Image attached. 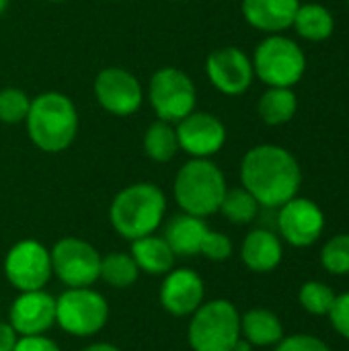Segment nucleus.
Here are the masks:
<instances>
[{"label":"nucleus","mask_w":349,"mask_h":351,"mask_svg":"<svg viewBox=\"0 0 349 351\" xmlns=\"http://www.w3.org/2000/svg\"><path fill=\"white\" fill-rule=\"evenodd\" d=\"M243 187L265 208H280L296 197L302 171L292 152L276 144L251 148L241 162Z\"/></svg>","instance_id":"f257e3e1"},{"label":"nucleus","mask_w":349,"mask_h":351,"mask_svg":"<svg viewBox=\"0 0 349 351\" xmlns=\"http://www.w3.org/2000/svg\"><path fill=\"white\" fill-rule=\"evenodd\" d=\"M167 210L165 193L152 183H134L121 189L109 208V220L117 234L136 241L152 234Z\"/></svg>","instance_id":"f03ea898"},{"label":"nucleus","mask_w":349,"mask_h":351,"mask_svg":"<svg viewBox=\"0 0 349 351\" xmlns=\"http://www.w3.org/2000/svg\"><path fill=\"white\" fill-rule=\"evenodd\" d=\"M25 121L29 138L43 152L66 150L78 130L76 107L62 93H43L35 97Z\"/></svg>","instance_id":"7ed1b4c3"},{"label":"nucleus","mask_w":349,"mask_h":351,"mask_svg":"<svg viewBox=\"0 0 349 351\" xmlns=\"http://www.w3.org/2000/svg\"><path fill=\"white\" fill-rule=\"evenodd\" d=\"M224 173L208 158L185 162L175 177V199L185 214L206 218L220 210L226 193Z\"/></svg>","instance_id":"20e7f679"},{"label":"nucleus","mask_w":349,"mask_h":351,"mask_svg":"<svg viewBox=\"0 0 349 351\" xmlns=\"http://www.w3.org/2000/svg\"><path fill=\"white\" fill-rule=\"evenodd\" d=\"M193 351H232L241 339V315L230 300H210L202 304L187 329Z\"/></svg>","instance_id":"39448f33"},{"label":"nucleus","mask_w":349,"mask_h":351,"mask_svg":"<svg viewBox=\"0 0 349 351\" xmlns=\"http://www.w3.org/2000/svg\"><path fill=\"white\" fill-rule=\"evenodd\" d=\"M253 72L267 86L292 88L306 72V56L296 41L274 33L257 45Z\"/></svg>","instance_id":"423d86ee"},{"label":"nucleus","mask_w":349,"mask_h":351,"mask_svg":"<svg viewBox=\"0 0 349 351\" xmlns=\"http://www.w3.org/2000/svg\"><path fill=\"white\" fill-rule=\"evenodd\" d=\"M109 319L107 300L91 288H68L56 300V323L74 337L97 335Z\"/></svg>","instance_id":"0eeeda50"},{"label":"nucleus","mask_w":349,"mask_h":351,"mask_svg":"<svg viewBox=\"0 0 349 351\" xmlns=\"http://www.w3.org/2000/svg\"><path fill=\"white\" fill-rule=\"evenodd\" d=\"M51 271L68 288H91L101 274L99 251L82 239H60L51 249Z\"/></svg>","instance_id":"6e6552de"},{"label":"nucleus","mask_w":349,"mask_h":351,"mask_svg":"<svg viewBox=\"0 0 349 351\" xmlns=\"http://www.w3.org/2000/svg\"><path fill=\"white\" fill-rule=\"evenodd\" d=\"M4 274L19 292L43 290L53 274L51 255L39 241H19L4 259Z\"/></svg>","instance_id":"1a4fd4ad"},{"label":"nucleus","mask_w":349,"mask_h":351,"mask_svg":"<svg viewBox=\"0 0 349 351\" xmlns=\"http://www.w3.org/2000/svg\"><path fill=\"white\" fill-rule=\"evenodd\" d=\"M150 103L163 121H181L195 111V86L177 68H160L150 80Z\"/></svg>","instance_id":"9d476101"},{"label":"nucleus","mask_w":349,"mask_h":351,"mask_svg":"<svg viewBox=\"0 0 349 351\" xmlns=\"http://www.w3.org/2000/svg\"><path fill=\"white\" fill-rule=\"evenodd\" d=\"M278 228L290 245L311 247L323 234L325 214L313 199L292 197L290 202L280 206Z\"/></svg>","instance_id":"9b49d317"},{"label":"nucleus","mask_w":349,"mask_h":351,"mask_svg":"<svg viewBox=\"0 0 349 351\" xmlns=\"http://www.w3.org/2000/svg\"><path fill=\"white\" fill-rule=\"evenodd\" d=\"M179 148L195 158H208L216 154L226 142L224 123L206 111H191L177 125Z\"/></svg>","instance_id":"f8f14e48"},{"label":"nucleus","mask_w":349,"mask_h":351,"mask_svg":"<svg viewBox=\"0 0 349 351\" xmlns=\"http://www.w3.org/2000/svg\"><path fill=\"white\" fill-rule=\"evenodd\" d=\"M8 325L21 337L43 335L56 325V298L43 290L21 292L10 304Z\"/></svg>","instance_id":"ddd939ff"},{"label":"nucleus","mask_w":349,"mask_h":351,"mask_svg":"<svg viewBox=\"0 0 349 351\" xmlns=\"http://www.w3.org/2000/svg\"><path fill=\"white\" fill-rule=\"evenodd\" d=\"M99 105L113 115H130L142 105V86L134 74L123 68H105L95 78Z\"/></svg>","instance_id":"4468645a"},{"label":"nucleus","mask_w":349,"mask_h":351,"mask_svg":"<svg viewBox=\"0 0 349 351\" xmlns=\"http://www.w3.org/2000/svg\"><path fill=\"white\" fill-rule=\"evenodd\" d=\"M210 82L224 95H241L253 82V62L239 47H220L210 53L206 64Z\"/></svg>","instance_id":"2eb2a0df"},{"label":"nucleus","mask_w":349,"mask_h":351,"mask_svg":"<svg viewBox=\"0 0 349 351\" xmlns=\"http://www.w3.org/2000/svg\"><path fill=\"white\" fill-rule=\"evenodd\" d=\"M204 280L189 267L171 269L160 286V304L173 317L193 315L204 304Z\"/></svg>","instance_id":"dca6fc26"},{"label":"nucleus","mask_w":349,"mask_h":351,"mask_svg":"<svg viewBox=\"0 0 349 351\" xmlns=\"http://www.w3.org/2000/svg\"><path fill=\"white\" fill-rule=\"evenodd\" d=\"M300 0H243V16L259 31L280 33L292 27Z\"/></svg>","instance_id":"f3484780"},{"label":"nucleus","mask_w":349,"mask_h":351,"mask_svg":"<svg viewBox=\"0 0 349 351\" xmlns=\"http://www.w3.org/2000/svg\"><path fill=\"white\" fill-rule=\"evenodd\" d=\"M208 232H210V228L204 222V218H197V216L183 212V214L171 218V222L167 224L165 241L173 249L175 257L177 255L195 257V255H202Z\"/></svg>","instance_id":"a211bd4d"},{"label":"nucleus","mask_w":349,"mask_h":351,"mask_svg":"<svg viewBox=\"0 0 349 351\" xmlns=\"http://www.w3.org/2000/svg\"><path fill=\"white\" fill-rule=\"evenodd\" d=\"M282 255H284V251H282L280 239L274 232L263 230V228L251 230L245 237L243 247H241L243 263L251 271H257V274L274 271L280 265Z\"/></svg>","instance_id":"6ab92c4d"},{"label":"nucleus","mask_w":349,"mask_h":351,"mask_svg":"<svg viewBox=\"0 0 349 351\" xmlns=\"http://www.w3.org/2000/svg\"><path fill=\"white\" fill-rule=\"evenodd\" d=\"M136 265L140 271L148 276H167L175 265V253L165 241V237H142L132 241V251Z\"/></svg>","instance_id":"aec40b11"},{"label":"nucleus","mask_w":349,"mask_h":351,"mask_svg":"<svg viewBox=\"0 0 349 351\" xmlns=\"http://www.w3.org/2000/svg\"><path fill=\"white\" fill-rule=\"evenodd\" d=\"M241 337L257 348L278 346L284 337V327L272 311L253 308L241 317Z\"/></svg>","instance_id":"412c9836"},{"label":"nucleus","mask_w":349,"mask_h":351,"mask_svg":"<svg viewBox=\"0 0 349 351\" xmlns=\"http://www.w3.org/2000/svg\"><path fill=\"white\" fill-rule=\"evenodd\" d=\"M292 27L306 41H325L335 31V19L323 4H300Z\"/></svg>","instance_id":"4be33fe9"},{"label":"nucleus","mask_w":349,"mask_h":351,"mask_svg":"<svg viewBox=\"0 0 349 351\" xmlns=\"http://www.w3.org/2000/svg\"><path fill=\"white\" fill-rule=\"evenodd\" d=\"M298 109V99L292 88L286 86H269L259 103H257V113L267 125H284L288 123Z\"/></svg>","instance_id":"5701e85b"},{"label":"nucleus","mask_w":349,"mask_h":351,"mask_svg":"<svg viewBox=\"0 0 349 351\" xmlns=\"http://www.w3.org/2000/svg\"><path fill=\"white\" fill-rule=\"evenodd\" d=\"M140 269L130 253H109L101 259V274L99 278L113 286V288H130L136 284Z\"/></svg>","instance_id":"b1692460"},{"label":"nucleus","mask_w":349,"mask_h":351,"mask_svg":"<svg viewBox=\"0 0 349 351\" xmlns=\"http://www.w3.org/2000/svg\"><path fill=\"white\" fill-rule=\"evenodd\" d=\"M179 150V140L177 132L169 125V121H156L152 123L146 134H144V152L156 160V162H167L171 160Z\"/></svg>","instance_id":"393cba45"},{"label":"nucleus","mask_w":349,"mask_h":351,"mask_svg":"<svg viewBox=\"0 0 349 351\" xmlns=\"http://www.w3.org/2000/svg\"><path fill=\"white\" fill-rule=\"evenodd\" d=\"M218 212H222V216L232 224H249L257 218L259 202L245 187L226 189Z\"/></svg>","instance_id":"a878e982"},{"label":"nucleus","mask_w":349,"mask_h":351,"mask_svg":"<svg viewBox=\"0 0 349 351\" xmlns=\"http://www.w3.org/2000/svg\"><path fill=\"white\" fill-rule=\"evenodd\" d=\"M335 298H337V294L323 282H306V284H302V288L298 292L300 306L306 313L317 315V317L329 315Z\"/></svg>","instance_id":"bb28decb"},{"label":"nucleus","mask_w":349,"mask_h":351,"mask_svg":"<svg viewBox=\"0 0 349 351\" xmlns=\"http://www.w3.org/2000/svg\"><path fill=\"white\" fill-rule=\"evenodd\" d=\"M323 267L333 276L349 274V234H337L329 239L321 253Z\"/></svg>","instance_id":"cd10ccee"},{"label":"nucleus","mask_w":349,"mask_h":351,"mask_svg":"<svg viewBox=\"0 0 349 351\" xmlns=\"http://www.w3.org/2000/svg\"><path fill=\"white\" fill-rule=\"evenodd\" d=\"M31 107V99L19 88H4L0 90V121L4 123H19L27 119Z\"/></svg>","instance_id":"c85d7f7f"},{"label":"nucleus","mask_w":349,"mask_h":351,"mask_svg":"<svg viewBox=\"0 0 349 351\" xmlns=\"http://www.w3.org/2000/svg\"><path fill=\"white\" fill-rule=\"evenodd\" d=\"M202 255L210 261H226L232 255V243L224 232L210 230L202 249Z\"/></svg>","instance_id":"c756f323"},{"label":"nucleus","mask_w":349,"mask_h":351,"mask_svg":"<svg viewBox=\"0 0 349 351\" xmlns=\"http://www.w3.org/2000/svg\"><path fill=\"white\" fill-rule=\"evenodd\" d=\"M276 351H331L325 341H321L315 335H290V337H282V341L278 343Z\"/></svg>","instance_id":"7c9ffc66"},{"label":"nucleus","mask_w":349,"mask_h":351,"mask_svg":"<svg viewBox=\"0 0 349 351\" xmlns=\"http://www.w3.org/2000/svg\"><path fill=\"white\" fill-rule=\"evenodd\" d=\"M329 319H331L333 329L349 341V292L348 294H339L335 298L333 308L329 313Z\"/></svg>","instance_id":"2f4dec72"},{"label":"nucleus","mask_w":349,"mask_h":351,"mask_svg":"<svg viewBox=\"0 0 349 351\" xmlns=\"http://www.w3.org/2000/svg\"><path fill=\"white\" fill-rule=\"evenodd\" d=\"M12 351H62L56 341L43 337V335H31L16 339V346Z\"/></svg>","instance_id":"473e14b6"},{"label":"nucleus","mask_w":349,"mask_h":351,"mask_svg":"<svg viewBox=\"0 0 349 351\" xmlns=\"http://www.w3.org/2000/svg\"><path fill=\"white\" fill-rule=\"evenodd\" d=\"M16 333L8 323H0V351H12L16 346Z\"/></svg>","instance_id":"72a5a7b5"},{"label":"nucleus","mask_w":349,"mask_h":351,"mask_svg":"<svg viewBox=\"0 0 349 351\" xmlns=\"http://www.w3.org/2000/svg\"><path fill=\"white\" fill-rule=\"evenodd\" d=\"M82 351H121V350H117V348H115V346H111V343H93V346L84 348Z\"/></svg>","instance_id":"f704fd0d"},{"label":"nucleus","mask_w":349,"mask_h":351,"mask_svg":"<svg viewBox=\"0 0 349 351\" xmlns=\"http://www.w3.org/2000/svg\"><path fill=\"white\" fill-rule=\"evenodd\" d=\"M251 348H253V346H251L247 339H243V337H241V339L237 341V346H234V350L232 351H251Z\"/></svg>","instance_id":"c9c22d12"},{"label":"nucleus","mask_w":349,"mask_h":351,"mask_svg":"<svg viewBox=\"0 0 349 351\" xmlns=\"http://www.w3.org/2000/svg\"><path fill=\"white\" fill-rule=\"evenodd\" d=\"M6 6H8V0H0V14L6 10Z\"/></svg>","instance_id":"e433bc0d"},{"label":"nucleus","mask_w":349,"mask_h":351,"mask_svg":"<svg viewBox=\"0 0 349 351\" xmlns=\"http://www.w3.org/2000/svg\"><path fill=\"white\" fill-rule=\"evenodd\" d=\"M53 2H60V0H53Z\"/></svg>","instance_id":"4c0bfd02"},{"label":"nucleus","mask_w":349,"mask_h":351,"mask_svg":"<svg viewBox=\"0 0 349 351\" xmlns=\"http://www.w3.org/2000/svg\"><path fill=\"white\" fill-rule=\"evenodd\" d=\"M348 4H349V0H348Z\"/></svg>","instance_id":"58836bf2"}]
</instances>
